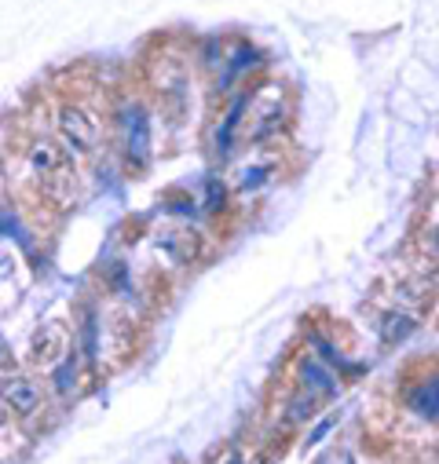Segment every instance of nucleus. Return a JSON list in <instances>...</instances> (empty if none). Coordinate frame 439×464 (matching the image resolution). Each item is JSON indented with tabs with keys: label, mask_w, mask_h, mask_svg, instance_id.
<instances>
[{
	"label": "nucleus",
	"mask_w": 439,
	"mask_h": 464,
	"mask_svg": "<svg viewBox=\"0 0 439 464\" xmlns=\"http://www.w3.org/2000/svg\"><path fill=\"white\" fill-rule=\"evenodd\" d=\"M23 165L48 201H55V205L70 201L77 176H73V158L63 150V143H55L48 136H34L23 150Z\"/></svg>",
	"instance_id": "f257e3e1"
},
{
	"label": "nucleus",
	"mask_w": 439,
	"mask_h": 464,
	"mask_svg": "<svg viewBox=\"0 0 439 464\" xmlns=\"http://www.w3.org/2000/svg\"><path fill=\"white\" fill-rule=\"evenodd\" d=\"M289 118V99L278 84H264L260 92H249V106H246V121H242V140L249 147H260L268 140H275L282 132Z\"/></svg>",
	"instance_id": "f03ea898"
},
{
	"label": "nucleus",
	"mask_w": 439,
	"mask_h": 464,
	"mask_svg": "<svg viewBox=\"0 0 439 464\" xmlns=\"http://www.w3.org/2000/svg\"><path fill=\"white\" fill-rule=\"evenodd\" d=\"M55 136H59L63 150L77 161V158H92V154L99 150V143H102V125H99V118H95V113H92L84 102L66 99V102H59V110H55Z\"/></svg>",
	"instance_id": "7ed1b4c3"
},
{
	"label": "nucleus",
	"mask_w": 439,
	"mask_h": 464,
	"mask_svg": "<svg viewBox=\"0 0 439 464\" xmlns=\"http://www.w3.org/2000/svg\"><path fill=\"white\" fill-rule=\"evenodd\" d=\"M114 125H118V143L129 165L143 169L154 150V125H151V110L140 99H125L114 110Z\"/></svg>",
	"instance_id": "20e7f679"
},
{
	"label": "nucleus",
	"mask_w": 439,
	"mask_h": 464,
	"mask_svg": "<svg viewBox=\"0 0 439 464\" xmlns=\"http://www.w3.org/2000/svg\"><path fill=\"white\" fill-rule=\"evenodd\" d=\"M26 352H30V366L52 373V370L73 352V336H70V329H66L63 322H41V325L34 329V336H30Z\"/></svg>",
	"instance_id": "39448f33"
},
{
	"label": "nucleus",
	"mask_w": 439,
	"mask_h": 464,
	"mask_svg": "<svg viewBox=\"0 0 439 464\" xmlns=\"http://www.w3.org/2000/svg\"><path fill=\"white\" fill-rule=\"evenodd\" d=\"M403 410L410 417H417L421 424H432L439 428V370L435 373H421L414 381H406L403 395H399Z\"/></svg>",
	"instance_id": "423d86ee"
},
{
	"label": "nucleus",
	"mask_w": 439,
	"mask_h": 464,
	"mask_svg": "<svg viewBox=\"0 0 439 464\" xmlns=\"http://www.w3.org/2000/svg\"><path fill=\"white\" fill-rule=\"evenodd\" d=\"M0 402L19 417H34L44 406V388L26 373H0Z\"/></svg>",
	"instance_id": "0eeeda50"
},
{
	"label": "nucleus",
	"mask_w": 439,
	"mask_h": 464,
	"mask_svg": "<svg viewBox=\"0 0 439 464\" xmlns=\"http://www.w3.org/2000/svg\"><path fill=\"white\" fill-rule=\"evenodd\" d=\"M246 106H249V88H246V92H239V95L231 99V106H228V113H224V121H220V129H216V136H212V154H216L220 161L231 158L235 143L242 140Z\"/></svg>",
	"instance_id": "6e6552de"
},
{
	"label": "nucleus",
	"mask_w": 439,
	"mask_h": 464,
	"mask_svg": "<svg viewBox=\"0 0 439 464\" xmlns=\"http://www.w3.org/2000/svg\"><path fill=\"white\" fill-rule=\"evenodd\" d=\"M297 377H300V388H307L311 395H318V399H329V395H337V377L329 373V366L322 362V359H315V355H304L300 362H297Z\"/></svg>",
	"instance_id": "1a4fd4ad"
},
{
	"label": "nucleus",
	"mask_w": 439,
	"mask_h": 464,
	"mask_svg": "<svg viewBox=\"0 0 439 464\" xmlns=\"http://www.w3.org/2000/svg\"><path fill=\"white\" fill-rule=\"evenodd\" d=\"M154 246H158V253H165L176 267H183V264H190L194 260V246H198V235L194 230H158V238H154Z\"/></svg>",
	"instance_id": "9d476101"
},
{
	"label": "nucleus",
	"mask_w": 439,
	"mask_h": 464,
	"mask_svg": "<svg viewBox=\"0 0 439 464\" xmlns=\"http://www.w3.org/2000/svg\"><path fill=\"white\" fill-rule=\"evenodd\" d=\"M271 176H275V161H271V158H268V161H246V165L239 169V176H235V187H239V190H260Z\"/></svg>",
	"instance_id": "9b49d317"
},
{
	"label": "nucleus",
	"mask_w": 439,
	"mask_h": 464,
	"mask_svg": "<svg viewBox=\"0 0 439 464\" xmlns=\"http://www.w3.org/2000/svg\"><path fill=\"white\" fill-rule=\"evenodd\" d=\"M414 314H406V311H388L385 318H381V336H385V343H399L406 333H414Z\"/></svg>",
	"instance_id": "f8f14e48"
},
{
	"label": "nucleus",
	"mask_w": 439,
	"mask_h": 464,
	"mask_svg": "<svg viewBox=\"0 0 439 464\" xmlns=\"http://www.w3.org/2000/svg\"><path fill=\"white\" fill-rule=\"evenodd\" d=\"M81 352H84V359H88V362H95V359H99V322H95V314H92V311L81 318Z\"/></svg>",
	"instance_id": "ddd939ff"
},
{
	"label": "nucleus",
	"mask_w": 439,
	"mask_h": 464,
	"mask_svg": "<svg viewBox=\"0 0 439 464\" xmlns=\"http://www.w3.org/2000/svg\"><path fill=\"white\" fill-rule=\"evenodd\" d=\"M52 381H55V392H73V381H77V355L70 352L55 370H52Z\"/></svg>",
	"instance_id": "4468645a"
},
{
	"label": "nucleus",
	"mask_w": 439,
	"mask_h": 464,
	"mask_svg": "<svg viewBox=\"0 0 439 464\" xmlns=\"http://www.w3.org/2000/svg\"><path fill=\"white\" fill-rule=\"evenodd\" d=\"M315 464H356V453L348 446H329L326 453H318Z\"/></svg>",
	"instance_id": "2eb2a0df"
},
{
	"label": "nucleus",
	"mask_w": 439,
	"mask_h": 464,
	"mask_svg": "<svg viewBox=\"0 0 439 464\" xmlns=\"http://www.w3.org/2000/svg\"><path fill=\"white\" fill-rule=\"evenodd\" d=\"M205 190H209V198H205V208L209 212H216V208H224V198H228V187L224 183H220L216 176L205 183Z\"/></svg>",
	"instance_id": "dca6fc26"
},
{
	"label": "nucleus",
	"mask_w": 439,
	"mask_h": 464,
	"mask_svg": "<svg viewBox=\"0 0 439 464\" xmlns=\"http://www.w3.org/2000/svg\"><path fill=\"white\" fill-rule=\"evenodd\" d=\"M334 424H337V417H326V420H318V424H315V431L307 435V446H315V442H322V439L329 435V428H334Z\"/></svg>",
	"instance_id": "f3484780"
},
{
	"label": "nucleus",
	"mask_w": 439,
	"mask_h": 464,
	"mask_svg": "<svg viewBox=\"0 0 439 464\" xmlns=\"http://www.w3.org/2000/svg\"><path fill=\"white\" fill-rule=\"evenodd\" d=\"M15 271V256L12 253H5V249H0V278H8Z\"/></svg>",
	"instance_id": "a211bd4d"
},
{
	"label": "nucleus",
	"mask_w": 439,
	"mask_h": 464,
	"mask_svg": "<svg viewBox=\"0 0 439 464\" xmlns=\"http://www.w3.org/2000/svg\"><path fill=\"white\" fill-rule=\"evenodd\" d=\"M5 424H8V406L0 402V428H5Z\"/></svg>",
	"instance_id": "6ab92c4d"
},
{
	"label": "nucleus",
	"mask_w": 439,
	"mask_h": 464,
	"mask_svg": "<svg viewBox=\"0 0 439 464\" xmlns=\"http://www.w3.org/2000/svg\"><path fill=\"white\" fill-rule=\"evenodd\" d=\"M432 242H435V249H439V216H435V235H432Z\"/></svg>",
	"instance_id": "aec40b11"
}]
</instances>
